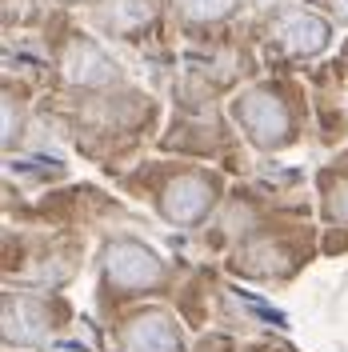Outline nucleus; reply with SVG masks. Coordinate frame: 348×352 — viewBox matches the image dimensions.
Wrapping results in <instances>:
<instances>
[{
    "label": "nucleus",
    "mask_w": 348,
    "mask_h": 352,
    "mask_svg": "<svg viewBox=\"0 0 348 352\" xmlns=\"http://www.w3.org/2000/svg\"><path fill=\"white\" fill-rule=\"evenodd\" d=\"M109 272L116 285L124 288H140L149 285V280H156V261L144 252V248H136V244H120V248H112L109 252Z\"/></svg>",
    "instance_id": "obj_1"
},
{
    "label": "nucleus",
    "mask_w": 348,
    "mask_h": 352,
    "mask_svg": "<svg viewBox=\"0 0 348 352\" xmlns=\"http://www.w3.org/2000/svg\"><path fill=\"white\" fill-rule=\"evenodd\" d=\"M208 208V188L200 184V180H180V184H173V192H168V212H173L176 220H196L200 212Z\"/></svg>",
    "instance_id": "obj_2"
},
{
    "label": "nucleus",
    "mask_w": 348,
    "mask_h": 352,
    "mask_svg": "<svg viewBox=\"0 0 348 352\" xmlns=\"http://www.w3.org/2000/svg\"><path fill=\"white\" fill-rule=\"evenodd\" d=\"M132 352H176V332L164 316L140 320L132 329Z\"/></svg>",
    "instance_id": "obj_3"
}]
</instances>
